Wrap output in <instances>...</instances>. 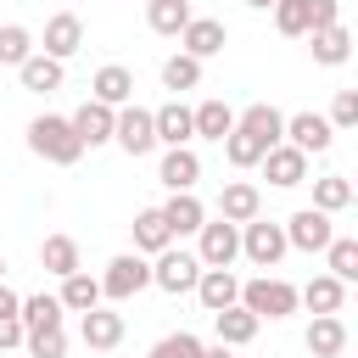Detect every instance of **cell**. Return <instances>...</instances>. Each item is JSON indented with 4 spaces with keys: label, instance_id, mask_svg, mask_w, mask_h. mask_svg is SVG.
<instances>
[{
    "label": "cell",
    "instance_id": "obj_34",
    "mask_svg": "<svg viewBox=\"0 0 358 358\" xmlns=\"http://www.w3.org/2000/svg\"><path fill=\"white\" fill-rule=\"evenodd\" d=\"M62 302L56 296H45V291H34V296H22L17 302V319H22V330H50V324H62Z\"/></svg>",
    "mask_w": 358,
    "mask_h": 358
},
{
    "label": "cell",
    "instance_id": "obj_28",
    "mask_svg": "<svg viewBox=\"0 0 358 358\" xmlns=\"http://www.w3.org/2000/svg\"><path fill=\"white\" fill-rule=\"evenodd\" d=\"M17 78H22V90L50 95V90H62V62H56V56H45V50H34V56L17 67Z\"/></svg>",
    "mask_w": 358,
    "mask_h": 358
},
{
    "label": "cell",
    "instance_id": "obj_8",
    "mask_svg": "<svg viewBox=\"0 0 358 358\" xmlns=\"http://www.w3.org/2000/svg\"><path fill=\"white\" fill-rule=\"evenodd\" d=\"M285 145H296L302 157H324L336 145V129H330L324 112H291L285 117Z\"/></svg>",
    "mask_w": 358,
    "mask_h": 358
},
{
    "label": "cell",
    "instance_id": "obj_1",
    "mask_svg": "<svg viewBox=\"0 0 358 358\" xmlns=\"http://www.w3.org/2000/svg\"><path fill=\"white\" fill-rule=\"evenodd\" d=\"M28 151H34V157H45V162H56V168H73V162L84 157V140L73 134V123H67V117L39 112V117L28 123Z\"/></svg>",
    "mask_w": 358,
    "mask_h": 358
},
{
    "label": "cell",
    "instance_id": "obj_17",
    "mask_svg": "<svg viewBox=\"0 0 358 358\" xmlns=\"http://www.w3.org/2000/svg\"><path fill=\"white\" fill-rule=\"evenodd\" d=\"M308 50L319 67H341L352 56V28L347 22H330V28H308Z\"/></svg>",
    "mask_w": 358,
    "mask_h": 358
},
{
    "label": "cell",
    "instance_id": "obj_42",
    "mask_svg": "<svg viewBox=\"0 0 358 358\" xmlns=\"http://www.w3.org/2000/svg\"><path fill=\"white\" fill-rule=\"evenodd\" d=\"M11 347H22V319L0 313V352H11Z\"/></svg>",
    "mask_w": 358,
    "mask_h": 358
},
{
    "label": "cell",
    "instance_id": "obj_15",
    "mask_svg": "<svg viewBox=\"0 0 358 358\" xmlns=\"http://www.w3.org/2000/svg\"><path fill=\"white\" fill-rule=\"evenodd\" d=\"M112 117H117V106H106V101H84L67 123H73V134L84 140V151H95V145L112 140Z\"/></svg>",
    "mask_w": 358,
    "mask_h": 358
},
{
    "label": "cell",
    "instance_id": "obj_24",
    "mask_svg": "<svg viewBox=\"0 0 358 358\" xmlns=\"http://www.w3.org/2000/svg\"><path fill=\"white\" fill-rule=\"evenodd\" d=\"M151 129H157V145H190L196 140V123H190V106L185 101H168L151 112Z\"/></svg>",
    "mask_w": 358,
    "mask_h": 358
},
{
    "label": "cell",
    "instance_id": "obj_43",
    "mask_svg": "<svg viewBox=\"0 0 358 358\" xmlns=\"http://www.w3.org/2000/svg\"><path fill=\"white\" fill-rule=\"evenodd\" d=\"M308 11H313V28H330V22H341V6H336V0H308Z\"/></svg>",
    "mask_w": 358,
    "mask_h": 358
},
{
    "label": "cell",
    "instance_id": "obj_23",
    "mask_svg": "<svg viewBox=\"0 0 358 358\" xmlns=\"http://www.w3.org/2000/svg\"><path fill=\"white\" fill-rule=\"evenodd\" d=\"M302 347H308L313 358H341V352H347V324H341V313H313Z\"/></svg>",
    "mask_w": 358,
    "mask_h": 358
},
{
    "label": "cell",
    "instance_id": "obj_6",
    "mask_svg": "<svg viewBox=\"0 0 358 358\" xmlns=\"http://www.w3.org/2000/svg\"><path fill=\"white\" fill-rule=\"evenodd\" d=\"M196 257H201V268H229V263L241 257V224L207 218V224L196 229Z\"/></svg>",
    "mask_w": 358,
    "mask_h": 358
},
{
    "label": "cell",
    "instance_id": "obj_26",
    "mask_svg": "<svg viewBox=\"0 0 358 358\" xmlns=\"http://www.w3.org/2000/svg\"><path fill=\"white\" fill-rule=\"evenodd\" d=\"M213 330H218V341H224V347H246V341L263 330V319H257V313H246L241 302H229V308H218V313H213Z\"/></svg>",
    "mask_w": 358,
    "mask_h": 358
},
{
    "label": "cell",
    "instance_id": "obj_4",
    "mask_svg": "<svg viewBox=\"0 0 358 358\" xmlns=\"http://www.w3.org/2000/svg\"><path fill=\"white\" fill-rule=\"evenodd\" d=\"M196 274H201V257H196V252H185V246H162V252L151 257V285H157V291H168V296L196 291Z\"/></svg>",
    "mask_w": 358,
    "mask_h": 358
},
{
    "label": "cell",
    "instance_id": "obj_12",
    "mask_svg": "<svg viewBox=\"0 0 358 358\" xmlns=\"http://www.w3.org/2000/svg\"><path fill=\"white\" fill-rule=\"evenodd\" d=\"M224 45H229V28H224L218 17H190V22L179 28V50H185V56H196V62L218 56Z\"/></svg>",
    "mask_w": 358,
    "mask_h": 358
},
{
    "label": "cell",
    "instance_id": "obj_41",
    "mask_svg": "<svg viewBox=\"0 0 358 358\" xmlns=\"http://www.w3.org/2000/svg\"><path fill=\"white\" fill-rule=\"evenodd\" d=\"M330 129L341 134V129H358V90H336V101H330Z\"/></svg>",
    "mask_w": 358,
    "mask_h": 358
},
{
    "label": "cell",
    "instance_id": "obj_36",
    "mask_svg": "<svg viewBox=\"0 0 358 358\" xmlns=\"http://www.w3.org/2000/svg\"><path fill=\"white\" fill-rule=\"evenodd\" d=\"M196 84H201V62H196V56H185V50H179V56H168V62H162V90L185 95V90H196Z\"/></svg>",
    "mask_w": 358,
    "mask_h": 358
},
{
    "label": "cell",
    "instance_id": "obj_21",
    "mask_svg": "<svg viewBox=\"0 0 358 358\" xmlns=\"http://www.w3.org/2000/svg\"><path fill=\"white\" fill-rule=\"evenodd\" d=\"M129 235H134V252H140V257H157L162 246H173V229H168L162 207H140L134 224H129Z\"/></svg>",
    "mask_w": 358,
    "mask_h": 358
},
{
    "label": "cell",
    "instance_id": "obj_7",
    "mask_svg": "<svg viewBox=\"0 0 358 358\" xmlns=\"http://www.w3.org/2000/svg\"><path fill=\"white\" fill-rule=\"evenodd\" d=\"M112 140L129 151V157H151L157 151V129H151V112L145 106H117V117H112Z\"/></svg>",
    "mask_w": 358,
    "mask_h": 358
},
{
    "label": "cell",
    "instance_id": "obj_19",
    "mask_svg": "<svg viewBox=\"0 0 358 358\" xmlns=\"http://www.w3.org/2000/svg\"><path fill=\"white\" fill-rule=\"evenodd\" d=\"M157 179H162L168 190H196V179H201V157H196L190 145H168L162 162H157Z\"/></svg>",
    "mask_w": 358,
    "mask_h": 358
},
{
    "label": "cell",
    "instance_id": "obj_10",
    "mask_svg": "<svg viewBox=\"0 0 358 358\" xmlns=\"http://www.w3.org/2000/svg\"><path fill=\"white\" fill-rule=\"evenodd\" d=\"M257 168H263V179H268L274 190H296V185H308V157H302L296 145H285V140L268 145Z\"/></svg>",
    "mask_w": 358,
    "mask_h": 358
},
{
    "label": "cell",
    "instance_id": "obj_9",
    "mask_svg": "<svg viewBox=\"0 0 358 358\" xmlns=\"http://www.w3.org/2000/svg\"><path fill=\"white\" fill-rule=\"evenodd\" d=\"M330 235H336V224H330V213H319V207H296V213L285 218V246H296V252H324Z\"/></svg>",
    "mask_w": 358,
    "mask_h": 358
},
{
    "label": "cell",
    "instance_id": "obj_30",
    "mask_svg": "<svg viewBox=\"0 0 358 358\" xmlns=\"http://www.w3.org/2000/svg\"><path fill=\"white\" fill-rule=\"evenodd\" d=\"M190 17H196L190 0H145V22H151V34H162V39H179V28H185Z\"/></svg>",
    "mask_w": 358,
    "mask_h": 358
},
{
    "label": "cell",
    "instance_id": "obj_40",
    "mask_svg": "<svg viewBox=\"0 0 358 358\" xmlns=\"http://www.w3.org/2000/svg\"><path fill=\"white\" fill-rule=\"evenodd\" d=\"M151 358H201V336L173 330V336H162V341L151 347Z\"/></svg>",
    "mask_w": 358,
    "mask_h": 358
},
{
    "label": "cell",
    "instance_id": "obj_44",
    "mask_svg": "<svg viewBox=\"0 0 358 358\" xmlns=\"http://www.w3.org/2000/svg\"><path fill=\"white\" fill-rule=\"evenodd\" d=\"M17 302H22V296H17V291L0 280V313H17Z\"/></svg>",
    "mask_w": 358,
    "mask_h": 358
},
{
    "label": "cell",
    "instance_id": "obj_32",
    "mask_svg": "<svg viewBox=\"0 0 358 358\" xmlns=\"http://www.w3.org/2000/svg\"><path fill=\"white\" fill-rule=\"evenodd\" d=\"M313 207L330 213V218L347 213V207H352V179H347V173H324V179H313Z\"/></svg>",
    "mask_w": 358,
    "mask_h": 358
},
{
    "label": "cell",
    "instance_id": "obj_11",
    "mask_svg": "<svg viewBox=\"0 0 358 358\" xmlns=\"http://www.w3.org/2000/svg\"><path fill=\"white\" fill-rule=\"evenodd\" d=\"M78 336H84V347H90V352H112V347L123 341V313L95 302V308H84V313H78Z\"/></svg>",
    "mask_w": 358,
    "mask_h": 358
},
{
    "label": "cell",
    "instance_id": "obj_35",
    "mask_svg": "<svg viewBox=\"0 0 358 358\" xmlns=\"http://www.w3.org/2000/svg\"><path fill=\"white\" fill-rule=\"evenodd\" d=\"M268 11H274V28H280L285 39H308V28H313V11H308V0H274Z\"/></svg>",
    "mask_w": 358,
    "mask_h": 358
},
{
    "label": "cell",
    "instance_id": "obj_5",
    "mask_svg": "<svg viewBox=\"0 0 358 358\" xmlns=\"http://www.w3.org/2000/svg\"><path fill=\"white\" fill-rule=\"evenodd\" d=\"M145 285H151V257H140V252H117L106 263V274H101V296L106 302H129Z\"/></svg>",
    "mask_w": 358,
    "mask_h": 358
},
{
    "label": "cell",
    "instance_id": "obj_25",
    "mask_svg": "<svg viewBox=\"0 0 358 358\" xmlns=\"http://www.w3.org/2000/svg\"><path fill=\"white\" fill-rule=\"evenodd\" d=\"M341 302H347V285L336 274H313L296 291V308H308V313H341Z\"/></svg>",
    "mask_w": 358,
    "mask_h": 358
},
{
    "label": "cell",
    "instance_id": "obj_22",
    "mask_svg": "<svg viewBox=\"0 0 358 358\" xmlns=\"http://www.w3.org/2000/svg\"><path fill=\"white\" fill-rule=\"evenodd\" d=\"M196 302H201L207 313L241 302V280H235V268H201V274H196Z\"/></svg>",
    "mask_w": 358,
    "mask_h": 358
},
{
    "label": "cell",
    "instance_id": "obj_16",
    "mask_svg": "<svg viewBox=\"0 0 358 358\" xmlns=\"http://www.w3.org/2000/svg\"><path fill=\"white\" fill-rule=\"evenodd\" d=\"M162 218H168L173 241H185V235H196V229L207 224V207H201V196H196V190H168V201H162Z\"/></svg>",
    "mask_w": 358,
    "mask_h": 358
},
{
    "label": "cell",
    "instance_id": "obj_31",
    "mask_svg": "<svg viewBox=\"0 0 358 358\" xmlns=\"http://www.w3.org/2000/svg\"><path fill=\"white\" fill-rule=\"evenodd\" d=\"M190 123H196V140H224L235 129V112H229V101H201V106H190Z\"/></svg>",
    "mask_w": 358,
    "mask_h": 358
},
{
    "label": "cell",
    "instance_id": "obj_14",
    "mask_svg": "<svg viewBox=\"0 0 358 358\" xmlns=\"http://www.w3.org/2000/svg\"><path fill=\"white\" fill-rule=\"evenodd\" d=\"M39 50H45V56H56V62L78 56V50H84V22H78L73 11H56V17L45 22V39H39Z\"/></svg>",
    "mask_w": 358,
    "mask_h": 358
},
{
    "label": "cell",
    "instance_id": "obj_13",
    "mask_svg": "<svg viewBox=\"0 0 358 358\" xmlns=\"http://www.w3.org/2000/svg\"><path fill=\"white\" fill-rule=\"evenodd\" d=\"M235 129H246V134L268 151V145H280V140H285V112H280V106H268V101H252L246 112H235Z\"/></svg>",
    "mask_w": 358,
    "mask_h": 358
},
{
    "label": "cell",
    "instance_id": "obj_33",
    "mask_svg": "<svg viewBox=\"0 0 358 358\" xmlns=\"http://www.w3.org/2000/svg\"><path fill=\"white\" fill-rule=\"evenodd\" d=\"M324 274H336L341 285L358 280V241H352V235H330V246H324Z\"/></svg>",
    "mask_w": 358,
    "mask_h": 358
},
{
    "label": "cell",
    "instance_id": "obj_20",
    "mask_svg": "<svg viewBox=\"0 0 358 358\" xmlns=\"http://www.w3.org/2000/svg\"><path fill=\"white\" fill-rule=\"evenodd\" d=\"M257 213H263V190H257L252 179H229V185L218 190V218L246 224V218H257Z\"/></svg>",
    "mask_w": 358,
    "mask_h": 358
},
{
    "label": "cell",
    "instance_id": "obj_46",
    "mask_svg": "<svg viewBox=\"0 0 358 358\" xmlns=\"http://www.w3.org/2000/svg\"><path fill=\"white\" fill-rule=\"evenodd\" d=\"M246 6H252V11H268V6H274V0H246Z\"/></svg>",
    "mask_w": 358,
    "mask_h": 358
},
{
    "label": "cell",
    "instance_id": "obj_27",
    "mask_svg": "<svg viewBox=\"0 0 358 358\" xmlns=\"http://www.w3.org/2000/svg\"><path fill=\"white\" fill-rule=\"evenodd\" d=\"M56 302H62L67 313H84V308H95V302H101V280H95L90 268H73V274H62Z\"/></svg>",
    "mask_w": 358,
    "mask_h": 358
},
{
    "label": "cell",
    "instance_id": "obj_47",
    "mask_svg": "<svg viewBox=\"0 0 358 358\" xmlns=\"http://www.w3.org/2000/svg\"><path fill=\"white\" fill-rule=\"evenodd\" d=\"M0 280H6V257H0Z\"/></svg>",
    "mask_w": 358,
    "mask_h": 358
},
{
    "label": "cell",
    "instance_id": "obj_18",
    "mask_svg": "<svg viewBox=\"0 0 358 358\" xmlns=\"http://www.w3.org/2000/svg\"><path fill=\"white\" fill-rule=\"evenodd\" d=\"M90 101L129 106V101H134V73H129L123 62H106V67H95V78H90Z\"/></svg>",
    "mask_w": 358,
    "mask_h": 358
},
{
    "label": "cell",
    "instance_id": "obj_39",
    "mask_svg": "<svg viewBox=\"0 0 358 358\" xmlns=\"http://www.w3.org/2000/svg\"><path fill=\"white\" fill-rule=\"evenodd\" d=\"M22 347L34 358H67V330L50 324V330H22Z\"/></svg>",
    "mask_w": 358,
    "mask_h": 358
},
{
    "label": "cell",
    "instance_id": "obj_45",
    "mask_svg": "<svg viewBox=\"0 0 358 358\" xmlns=\"http://www.w3.org/2000/svg\"><path fill=\"white\" fill-rule=\"evenodd\" d=\"M201 358H235V347H224V341H213V347H207V341H201Z\"/></svg>",
    "mask_w": 358,
    "mask_h": 358
},
{
    "label": "cell",
    "instance_id": "obj_38",
    "mask_svg": "<svg viewBox=\"0 0 358 358\" xmlns=\"http://www.w3.org/2000/svg\"><path fill=\"white\" fill-rule=\"evenodd\" d=\"M218 145H224V157H229V168H241V173L263 162V145H257V140H252L246 129H229V134H224Z\"/></svg>",
    "mask_w": 358,
    "mask_h": 358
},
{
    "label": "cell",
    "instance_id": "obj_37",
    "mask_svg": "<svg viewBox=\"0 0 358 358\" xmlns=\"http://www.w3.org/2000/svg\"><path fill=\"white\" fill-rule=\"evenodd\" d=\"M34 50H39V45H34V34H28L22 22H6V28H0V67H22Z\"/></svg>",
    "mask_w": 358,
    "mask_h": 358
},
{
    "label": "cell",
    "instance_id": "obj_2",
    "mask_svg": "<svg viewBox=\"0 0 358 358\" xmlns=\"http://www.w3.org/2000/svg\"><path fill=\"white\" fill-rule=\"evenodd\" d=\"M241 308L257 313V319H291L296 313V285L280 280V274H257L241 285Z\"/></svg>",
    "mask_w": 358,
    "mask_h": 358
},
{
    "label": "cell",
    "instance_id": "obj_3",
    "mask_svg": "<svg viewBox=\"0 0 358 358\" xmlns=\"http://www.w3.org/2000/svg\"><path fill=\"white\" fill-rule=\"evenodd\" d=\"M291 246H285V224H274V218H246L241 224V257L246 263H257V268H280V257H285Z\"/></svg>",
    "mask_w": 358,
    "mask_h": 358
},
{
    "label": "cell",
    "instance_id": "obj_29",
    "mask_svg": "<svg viewBox=\"0 0 358 358\" xmlns=\"http://www.w3.org/2000/svg\"><path fill=\"white\" fill-rule=\"evenodd\" d=\"M39 268L56 274V280L73 274V268H84V263H78V241H73V235H45V241H39Z\"/></svg>",
    "mask_w": 358,
    "mask_h": 358
}]
</instances>
